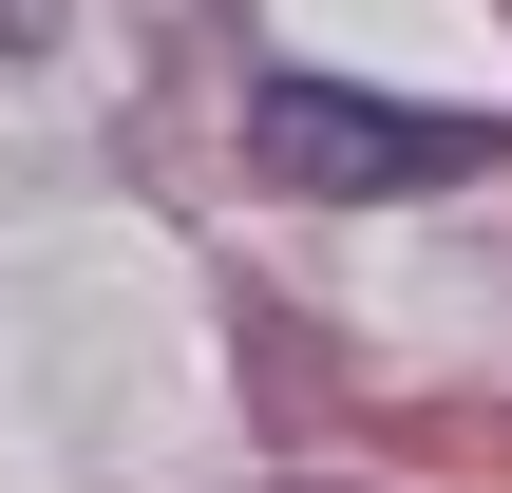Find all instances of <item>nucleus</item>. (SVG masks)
I'll use <instances>...</instances> for the list:
<instances>
[{"instance_id": "nucleus-2", "label": "nucleus", "mask_w": 512, "mask_h": 493, "mask_svg": "<svg viewBox=\"0 0 512 493\" xmlns=\"http://www.w3.org/2000/svg\"><path fill=\"white\" fill-rule=\"evenodd\" d=\"M38 19H57V0H0V57H19V38H38Z\"/></svg>"}, {"instance_id": "nucleus-1", "label": "nucleus", "mask_w": 512, "mask_h": 493, "mask_svg": "<svg viewBox=\"0 0 512 493\" xmlns=\"http://www.w3.org/2000/svg\"><path fill=\"white\" fill-rule=\"evenodd\" d=\"M247 171L304 190V209H399V190L494 171V114H418V95H361V76L266 57V76H247Z\"/></svg>"}]
</instances>
